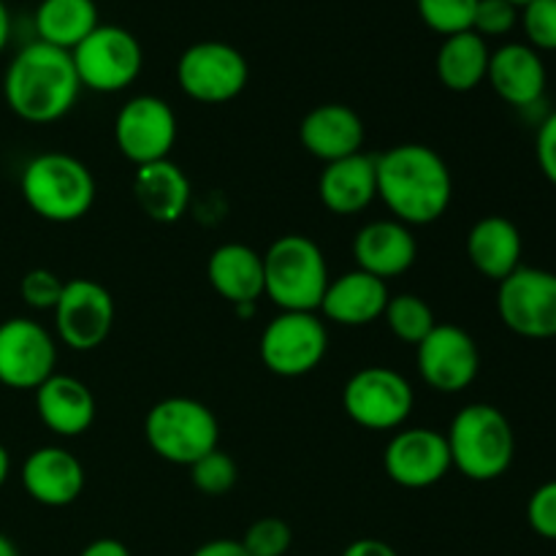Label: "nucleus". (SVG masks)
<instances>
[{
    "mask_svg": "<svg viewBox=\"0 0 556 556\" xmlns=\"http://www.w3.org/2000/svg\"><path fill=\"white\" fill-rule=\"evenodd\" d=\"M486 81L505 103L516 109H532L546 92V63L530 43H503L489 58Z\"/></svg>",
    "mask_w": 556,
    "mask_h": 556,
    "instance_id": "18",
    "label": "nucleus"
},
{
    "mask_svg": "<svg viewBox=\"0 0 556 556\" xmlns=\"http://www.w3.org/2000/svg\"><path fill=\"white\" fill-rule=\"evenodd\" d=\"M299 139L309 155L324 163H334L364 152L367 128L356 109L345 103H320L304 114Z\"/></svg>",
    "mask_w": 556,
    "mask_h": 556,
    "instance_id": "20",
    "label": "nucleus"
},
{
    "mask_svg": "<svg viewBox=\"0 0 556 556\" xmlns=\"http://www.w3.org/2000/svg\"><path fill=\"white\" fill-rule=\"evenodd\" d=\"M177 114L163 98L136 96L114 117V144L136 168L166 161L177 144Z\"/></svg>",
    "mask_w": 556,
    "mask_h": 556,
    "instance_id": "12",
    "label": "nucleus"
},
{
    "mask_svg": "<svg viewBox=\"0 0 556 556\" xmlns=\"http://www.w3.org/2000/svg\"><path fill=\"white\" fill-rule=\"evenodd\" d=\"M144 440L157 459L190 467L220 448V424L215 413L190 396H168L155 402L144 418Z\"/></svg>",
    "mask_w": 556,
    "mask_h": 556,
    "instance_id": "6",
    "label": "nucleus"
},
{
    "mask_svg": "<svg viewBox=\"0 0 556 556\" xmlns=\"http://www.w3.org/2000/svg\"><path fill=\"white\" fill-rule=\"evenodd\" d=\"M386 476L402 489H429L451 470L448 440L427 427L396 429L383 451Z\"/></svg>",
    "mask_w": 556,
    "mask_h": 556,
    "instance_id": "16",
    "label": "nucleus"
},
{
    "mask_svg": "<svg viewBox=\"0 0 556 556\" xmlns=\"http://www.w3.org/2000/svg\"><path fill=\"white\" fill-rule=\"evenodd\" d=\"M0 556H20L14 543H11L5 535H0Z\"/></svg>",
    "mask_w": 556,
    "mask_h": 556,
    "instance_id": "43",
    "label": "nucleus"
},
{
    "mask_svg": "<svg viewBox=\"0 0 556 556\" xmlns=\"http://www.w3.org/2000/svg\"><path fill=\"white\" fill-rule=\"evenodd\" d=\"M527 525L546 541H556V481H546L527 503Z\"/></svg>",
    "mask_w": 556,
    "mask_h": 556,
    "instance_id": "36",
    "label": "nucleus"
},
{
    "mask_svg": "<svg viewBox=\"0 0 556 556\" xmlns=\"http://www.w3.org/2000/svg\"><path fill=\"white\" fill-rule=\"evenodd\" d=\"M52 313L60 342L76 353L101 348L114 329L112 293L90 277L65 280L63 296Z\"/></svg>",
    "mask_w": 556,
    "mask_h": 556,
    "instance_id": "14",
    "label": "nucleus"
},
{
    "mask_svg": "<svg viewBox=\"0 0 556 556\" xmlns=\"http://www.w3.org/2000/svg\"><path fill=\"white\" fill-rule=\"evenodd\" d=\"M20 190L33 215L49 223H76L96 204V177L68 152H41L22 168Z\"/></svg>",
    "mask_w": 556,
    "mask_h": 556,
    "instance_id": "4",
    "label": "nucleus"
},
{
    "mask_svg": "<svg viewBox=\"0 0 556 556\" xmlns=\"http://www.w3.org/2000/svg\"><path fill=\"white\" fill-rule=\"evenodd\" d=\"M22 489L43 508H68L85 492V465L63 445H41L22 462Z\"/></svg>",
    "mask_w": 556,
    "mask_h": 556,
    "instance_id": "17",
    "label": "nucleus"
},
{
    "mask_svg": "<svg viewBox=\"0 0 556 556\" xmlns=\"http://www.w3.org/2000/svg\"><path fill=\"white\" fill-rule=\"evenodd\" d=\"M190 481L206 497H223V494H228L237 486L239 467L226 451L215 448L190 465Z\"/></svg>",
    "mask_w": 556,
    "mask_h": 556,
    "instance_id": "31",
    "label": "nucleus"
},
{
    "mask_svg": "<svg viewBox=\"0 0 556 556\" xmlns=\"http://www.w3.org/2000/svg\"><path fill=\"white\" fill-rule=\"evenodd\" d=\"M489 58H492L489 41L478 33L465 30L443 38L438 49V63H434L440 85L451 92L476 90L486 81Z\"/></svg>",
    "mask_w": 556,
    "mask_h": 556,
    "instance_id": "27",
    "label": "nucleus"
},
{
    "mask_svg": "<svg viewBox=\"0 0 556 556\" xmlns=\"http://www.w3.org/2000/svg\"><path fill=\"white\" fill-rule=\"evenodd\" d=\"M383 318L391 334L400 342H405V345H418L438 326L432 307L421 296H416V293L391 296L389 304H386Z\"/></svg>",
    "mask_w": 556,
    "mask_h": 556,
    "instance_id": "29",
    "label": "nucleus"
},
{
    "mask_svg": "<svg viewBox=\"0 0 556 556\" xmlns=\"http://www.w3.org/2000/svg\"><path fill=\"white\" fill-rule=\"evenodd\" d=\"M519 11L508 0H478L476 16H472V33L481 38H503L519 25Z\"/></svg>",
    "mask_w": 556,
    "mask_h": 556,
    "instance_id": "35",
    "label": "nucleus"
},
{
    "mask_svg": "<svg viewBox=\"0 0 556 556\" xmlns=\"http://www.w3.org/2000/svg\"><path fill=\"white\" fill-rule=\"evenodd\" d=\"M342 556H400L394 552V546H389L386 541H378V538H358L351 546L342 552Z\"/></svg>",
    "mask_w": 556,
    "mask_h": 556,
    "instance_id": "38",
    "label": "nucleus"
},
{
    "mask_svg": "<svg viewBox=\"0 0 556 556\" xmlns=\"http://www.w3.org/2000/svg\"><path fill=\"white\" fill-rule=\"evenodd\" d=\"M206 280L212 291L233 307L255 304L264 296V253H255L242 242L220 244L206 261Z\"/></svg>",
    "mask_w": 556,
    "mask_h": 556,
    "instance_id": "25",
    "label": "nucleus"
},
{
    "mask_svg": "<svg viewBox=\"0 0 556 556\" xmlns=\"http://www.w3.org/2000/svg\"><path fill=\"white\" fill-rule=\"evenodd\" d=\"M378 161V199L394 220L405 226H429L448 212L454 177L438 150L427 144H396Z\"/></svg>",
    "mask_w": 556,
    "mask_h": 556,
    "instance_id": "1",
    "label": "nucleus"
},
{
    "mask_svg": "<svg viewBox=\"0 0 556 556\" xmlns=\"http://www.w3.org/2000/svg\"><path fill=\"white\" fill-rule=\"evenodd\" d=\"M467 258L472 269L486 280L503 282L521 266V231L514 220L503 215H486L470 228L467 233Z\"/></svg>",
    "mask_w": 556,
    "mask_h": 556,
    "instance_id": "24",
    "label": "nucleus"
},
{
    "mask_svg": "<svg viewBox=\"0 0 556 556\" xmlns=\"http://www.w3.org/2000/svg\"><path fill=\"white\" fill-rule=\"evenodd\" d=\"M65 280L52 269H30L20 282L22 302L38 313H52L63 296Z\"/></svg>",
    "mask_w": 556,
    "mask_h": 556,
    "instance_id": "34",
    "label": "nucleus"
},
{
    "mask_svg": "<svg viewBox=\"0 0 556 556\" xmlns=\"http://www.w3.org/2000/svg\"><path fill=\"white\" fill-rule=\"evenodd\" d=\"M291 527L277 516H264V519L253 521L244 532L239 543L250 556H286L291 548Z\"/></svg>",
    "mask_w": 556,
    "mask_h": 556,
    "instance_id": "33",
    "label": "nucleus"
},
{
    "mask_svg": "<svg viewBox=\"0 0 556 556\" xmlns=\"http://www.w3.org/2000/svg\"><path fill=\"white\" fill-rule=\"evenodd\" d=\"M81 90L123 92L139 79L144 52L139 38L119 25H98L71 52Z\"/></svg>",
    "mask_w": 556,
    "mask_h": 556,
    "instance_id": "7",
    "label": "nucleus"
},
{
    "mask_svg": "<svg viewBox=\"0 0 556 556\" xmlns=\"http://www.w3.org/2000/svg\"><path fill=\"white\" fill-rule=\"evenodd\" d=\"M416 9L429 30L448 38L456 33L472 30L478 0H416Z\"/></svg>",
    "mask_w": 556,
    "mask_h": 556,
    "instance_id": "30",
    "label": "nucleus"
},
{
    "mask_svg": "<svg viewBox=\"0 0 556 556\" xmlns=\"http://www.w3.org/2000/svg\"><path fill=\"white\" fill-rule=\"evenodd\" d=\"M250 65L237 47L226 41L190 43L177 60V85L199 103H228L242 96Z\"/></svg>",
    "mask_w": 556,
    "mask_h": 556,
    "instance_id": "10",
    "label": "nucleus"
},
{
    "mask_svg": "<svg viewBox=\"0 0 556 556\" xmlns=\"http://www.w3.org/2000/svg\"><path fill=\"white\" fill-rule=\"evenodd\" d=\"M81 85L71 52L43 41L25 43L3 74L5 106L33 125L58 123L74 109Z\"/></svg>",
    "mask_w": 556,
    "mask_h": 556,
    "instance_id": "2",
    "label": "nucleus"
},
{
    "mask_svg": "<svg viewBox=\"0 0 556 556\" xmlns=\"http://www.w3.org/2000/svg\"><path fill=\"white\" fill-rule=\"evenodd\" d=\"M508 3H514V5H516V9H525V5H527V3H530V0H508Z\"/></svg>",
    "mask_w": 556,
    "mask_h": 556,
    "instance_id": "45",
    "label": "nucleus"
},
{
    "mask_svg": "<svg viewBox=\"0 0 556 556\" xmlns=\"http://www.w3.org/2000/svg\"><path fill=\"white\" fill-rule=\"evenodd\" d=\"M190 556H250L239 541H228V538H217V541L204 543L195 548Z\"/></svg>",
    "mask_w": 556,
    "mask_h": 556,
    "instance_id": "39",
    "label": "nucleus"
},
{
    "mask_svg": "<svg viewBox=\"0 0 556 556\" xmlns=\"http://www.w3.org/2000/svg\"><path fill=\"white\" fill-rule=\"evenodd\" d=\"M58 367V342L33 318H9L0 324V386L36 391Z\"/></svg>",
    "mask_w": 556,
    "mask_h": 556,
    "instance_id": "15",
    "label": "nucleus"
},
{
    "mask_svg": "<svg viewBox=\"0 0 556 556\" xmlns=\"http://www.w3.org/2000/svg\"><path fill=\"white\" fill-rule=\"evenodd\" d=\"M519 25L535 52H556V0H530L519 11Z\"/></svg>",
    "mask_w": 556,
    "mask_h": 556,
    "instance_id": "32",
    "label": "nucleus"
},
{
    "mask_svg": "<svg viewBox=\"0 0 556 556\" xmlns=\"http://www.w3.org/2000/svg\"><path fill=\"white\" fill-rule=\"evenodd\" d=\"M9 476H11V456H9V448L0 443V489L5 486Z\"/></svg>",
    "mask_w": 556,
    "mask_h": 556,
    "instance_id": "42",
    "label": "nucleus"
},
{
    "mask_svg": "<svg viewBox=\"0 0 556 556\" xmlns=\"http://www.w3.org/2000/svg\"><path fill=\"white\" fill-rule=\"evenodd\" d=\"M79 556H130V552L117 538H98V541L87 543Z\"/></svg>",
    "mask_w": 556,
    "mask_h": 556,
    "instance_id": "40",
    "label": "nucleus"
},
{
    "mask_svg": "<svg viewBox=\"0 0 556 556\" xmlns=\"http://www.w3.org/2000/svg\"><path fill=\"white\" fill-rule=\"evenodd\" d=\"M389 299V286L383 280L362 269H353L329 280L318 313L331 324L358 329V326H369L383 318Z\"/></svg>",
    "mask_w": 556,
    "mask_h": 556,
    "instance_id": "21",
    "label": "nucleus"
},
{
    "mask_svg": "<svg viewBox=\"0 0 556 556\" xmlns=\"http://www.w3.org/2000/svg\"><path fill=\"white\" fill-rule=\"evenodd\" d=\"M36 41L74 52L101 22L96 0H41L33 16Z\"/></svg>",
    "mask_w": 556,
    "mask_h": 556,
    "instance_id": "28",
    "label": "nucleus"
},
{
    "mask_svg": "<svg viewBox=\"0 0 556 556\" xmlns=\"http://www.w3.org/2000/svg\"><path fill=\"white\" fill-rule=\"evenodd\" d=\"M329 280L324 250L304 233H286L264 253V296L288 313H318Z\"/></svg>",
    "mask_w": 556,
    "mask_h": 556,
    "instance_id": "5",
    "label": "nucleus"
},
{
    "mask_svg": "<svg viewBox=\"0 0 556 556\" xmlns=\"http://www.w3.org/2000/svg\"><path fill=\"white\" fill-rule=\"evenodd\" d=\"M233 313H237L239 318H250V315H255V304H237Z\"/></svg>",
    "mask_w": 556,
    "mask_h": 556,
    "instance_id": "44",
    "label": "nucleus"
},
{
    "mask_svg": "<svg viewBox=\"0 0 556 556\" xmlns=\"http://www.w3.org/2000/svg\"><path fill=\"white\" fill-rule=\"evenodd\" d=\"M418 375L438 394H462L481 372V351L470 331L438 324L416 345Z\"/></svg>",
    "mask_w": 556,
    "mask_h": 556,
    "instance_id": "13",
    "label": "nucleus"
},
{
    "mask_svg": "<svg viewBox=\"0 0 556 556\" xmlns=\"http://www.w3.org/2000/svg\"><path fill=\"white\" fill-rule=\"evenodd\" d=\"M418 258V242L413 237L410 226L400 220H372L358 228L353 239V261L356 269L378 277V280H391L413 269Z\"/></svg>",
    "mask_w": 556,
    "mask_h": 556,
    "instance_id": "19",
    "label": "nucleus"
},
{
    "mask_svg": "<svg viewBox=\"0 0 556 556\" xmlns=\"http://www.w3.org/2000/svg\"><path fill=\"white\" fill-rule=\"evenodd\" d=\"M261 362L277 378H304L315 372L329 351V331L318 313L280 309L261 331Z\"/></svg>",
    "mask_w": 556,
    "mask_h": 556,
    "instance_id": "8",
    "label": "nucleus"
},
{
    "mask_svg": "<svg viewBox=\"0 0 556 556\" xmlns=\"http://www.w3.org/2000/svg\"><path fill=\"white\" fill-rule=\"evenodd\" d=\"M535 157L538 166H541L543 177L556 188V109L552 114L543 117V123L538 125L535 136Z\"/></svg>",
    "mask_w": 556,
    "mask_h": 556,
    "instance_id": "37",
    "label": "nucleus"
},
{
    "mask_svg": "<svg viewBox=\"0 0 556 556\" xmlns=\"http://www.w3.org/2000/svg\"><path fill=\"white\" fill-rule=\"evenodd\" d=\"M320 204L331 215H358L378 199V161L375 155L358 152V155L342 157V161L326 163L318 179Z\"/></svg>",
    "mask_w": 556,
    "mask_h": 556,
    "instance_id": "22",
    "label": "nucleus"
},
{
    "mask_svg": "<svg viewBox=\"0 0 556 556\" xmlns=\"http://www.w3.org/2000/svg\"><path fill=\"white\" fill-rule=\"evenodd\" d=\"M134 195L139 210L155 223L182 220L190 206V179L172 157L139 166L134 174Z\"/></svg>",
    "mask_w": 556,
    "mask_h": 556,
    "instance_id": "26",
    "label": "nucleus"
},
{
    "mask_svg": "<svg viewBox=\"0 0 556 556\" xmlns=\"http://www.w3.org/2000/svg\"><path fill=\"white\" fill-rule=\"evenodd\" d=\"M445 440H448L451 467H456L467 481H497L514 465V427L500 407L486 402L462 407L451 421Z\"/></svg>",
    "mask_w": 556,
    "mask_h": 556,
    "instance_id": "3",
    "label": "nucleus"
},
{
    "mask_svg": "<svg viewBox=\"0 0 556 556\" xmlns=\"http://www.w3.org/2000/svg\"><path fill=\"white\" fill-rule=\"evenodd\" d=\"M497 313L505 329L525 340L556 337V275L538 266H519L497 282Z\"/></svg>",
    "mask_w": 556,
    "mask_h": 556,
    "instance_id": "11",
    "label": "nucleus"
},
{
    "mask_svg": "<svg viewBox=\"0 0 556 556\" xmlns=\"http://www.w3.org/2000/svg\"><path fill=\"white\" fill-rule=\"evenodd\" d=\"M36 410L52 434L79 438L96 421V396L74 375L54 372L36 389Z\"/></svg>",
    "mask_w": 556,
    "mask_h": 556,
    "instance_id": "23",
    "label": "nucleus"
},
{
    "mask_svg": "<svg viewBox=\"0 0 556 556\" xmlns=\"http://www.w3.org/2000/svg\"><path fill=\"white\" fill-rule=\"evenodd\" d=\"M416 394L402 372L391 367H364L342 389V407L353 424L372 432H394L410 418Z\"/></svg>",
    "mask_w": 556,
    "mask_h": 556,
    "instance_id": "9",
    "label": "nucleus"
},
{
    "mask_svg": "<svg viewBox=\"0 0 556 556\" xmlns=\"http://www.w3.org/2000/svg\"><path fill=\"white\" fill-rule=\"evenodd\" d=\"M9 41H11V11L9 5L0 0V54L5 52Z\"/></svg>",
    "mask_w": 556,
    "mask_h": 556,
    "instance_id": "41",
    "label": "nucleus"
}]
</instances>
